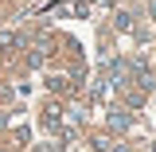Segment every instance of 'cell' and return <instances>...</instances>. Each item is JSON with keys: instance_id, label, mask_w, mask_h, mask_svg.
Listing matches in <instances>:
<instances>
[{"instance_id": "2", "label": "cell", "mask_w": 156, "mask_h": 152, "mask_svg": "<svg viewBox=\"0 0 156 152\" xmlns=\"http://www.w3.org/2000/svg\"><path fill=\"white\" fill-rule=\"evenodd\" d=\"M43 125L55 129V125H58V109H47V113H43Z\"/></svg>"}, {"instance_id": "3", "label": "cell", "mask_w": 156, "mask_h": 152, "mask_svg": "<svg viewBox=\"0 0 156 152\" xmlns=\"http://www.w3.org/2000/svg\"><path fill=\"white\" fill-rule=\"evenodd\" d=\"M152 16H156V0H152Z\"/></svg>"}, {"instance_id": "1", "label": "cell", "mask_w": 156, "mask_h": 152, "mask_svg": "<svg viewBox=\"0 0 156 152\" xmlns=\"http://www.w3.org/2000/svg\"><path fill=\"white\" fill-rule=\"evenodd\" d=\"M109 113H113V117H109V121H113V129H125V125H129V117L121 113V109H109Z\"/></svg>"}]
</instances>
